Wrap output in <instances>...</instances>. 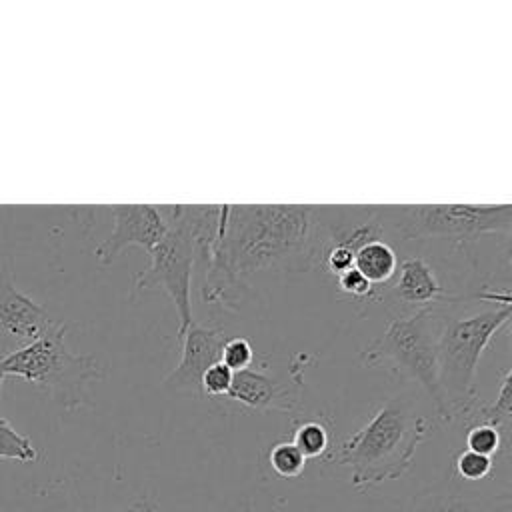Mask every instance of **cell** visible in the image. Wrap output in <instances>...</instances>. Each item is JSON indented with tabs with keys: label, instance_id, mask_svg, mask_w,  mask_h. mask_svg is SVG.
Instances as JSON below:
<instances>
[{
	"label": "cell",
	"instance_id": "cell-1",
	"mask_svg": "<svg viewBox=\"0 0 512 512\" xmlns=\"http://www.w3.org/2000/svg\"><path fill=\"white\" fill-rule=\"evenodd\" d=\"M184 222L202 266V300L228 308L256 272L316 266L330 238L316 206L300 204L186 206Z\"/></svg>",
	"mask_w": 512,
	"mask_h": 512
},
{
	"label": "cell",
	"instance_id": "cell-2",
	"mask_svg": "<svg viewBox=\"0 0 512 512\" xmlns=\"http://www.w3.org/2000/svg\"><path fill=\"white\" fill-rule=\"evenodd\" d=\"M432 428V420L418 412L408 394H394L356 434L334 446L324 462L348 468L350 484L360 492L370 490L402 478Z\"/></svg>",
	"mask_w": 512,
	"mask_h": 512
},
{
	"label": "cell",
	"instance_id": "cell-3",
	"mask_svg": "<svg viewBox=\"0 0 512 512\" xmlns=\"http://www.w3.org/2000/svg\"><path fill=\"white\" fill-rule=\"evenodd\" d=\"M512 304L464 318L444 314L438 340V386L442 396L440 422L466 420L480 396L474 388L476 368L494 336L510 324Z\"/></svg>",
	"mask_w": 512,
	"mask_h": 512
},
{
	"label": "cell",
	"instance_id": "cell-4",
	"mask_svg": "<svg viewBox=\"0 0 512 512\" xmlns=\"http://www.w3.org/2000/svg\"><path fill=\"white\" fill-rule=\"evenodd\" d=\"M64 338L66 324L54 322L40 338L6 354L0 370L34 384L66 410L92 406L88 388L104 378V370L94 356L70 352Z\"/></svg>",
	"mask_w": 512,
	"mask_h": 512
},
{
	"label": "cell",
	"instance_id": "cell-5",
	"mask_svg": "<svg viewBox=\"0 0 512 512\" xmlns=\"http://www.w3.org/2000/svg\"><path fill=\"white\" fill-rule=\"evenodd\" d=\"M442 322L444 314L434 306L392 316L382 334L360 352V362L366 368H386L402 380L420 384L432 398L436 416L442 412L438 386V340Z\"/></svg>",
	"mask_w": 512,
	"mask_h": 512
},
{
	"label": "cell",
	"instance_id": "cell-6",
	"mask_svg": "<svg viewBox=\"0 0 512 512\" xmlns=\"http://www.w3.org/2000/svg\"><path fill=\"white\" fill-rule=\"evenodd\" d=\"M372 216L404 240L468 244L486 234H510V204H416L370 206Z\"/></svg>",
	"mask_w": 512,
	"mask_h": 512
},
{
	"label": "cell",
	"instance_id": "cell-7",
	"mask_svg": "<svg viewBox=\"0 0 512 512\" xmlns=\"http://www.w3.org/2000/svg\"><path fill=\"white\" fill-rule=\"evenodd\" d=\"M168 230L166 236L148 252L150 266L134 276V290H164L176 308L180 338L186 328L194 322L192 318V266L194 246L188 226L178 206H158Z\"/></svg>",
	"mask_w": 512,
	"mask_h": 512
},
{
	"label": "cell",
	"instance_id": "cell-8",
	"mask_svg": "<svg viewBox=\"0 0 512 512\" xmlns=\"http://www.w3.org/2000/svg\"><path fill=\"white\" fill-rule=\"evenodd\" d=\"M228 332L222 326H202L192 322L180 336L182 352L174 370L162 380V386L170 392L202 396V376L204 372L220 362L222 348L228 340Z\"/></svg>",
	"mask_w": 512,
	"mask_h": 512
},
{
	"label": "cell",
	"instance_id": "cell-9",
	"mask_svg": "<svg viewBox=\"0 0 512 512\" xmlns=\"http://www.w3.org/2000/svg\"><path fill=\"white\" fill-rule=\"evenodd\" d=\"M110 212L112 230L94 250L102 266H110L128 246H140L150 252L166 236L168 226L154 204H116Z\"/></svg>",
	"mask_w": 512,
	"mask_h": 512
},
{
	"label": "cell",
	"instance_id": "cell-10",
	"mask_svg": "<svg viewBox=\"0 0 512 512\" xmlns=\"http://www.w3.org/2000/svg\"><path fill=\"white\" fill-rule=\"evenodd\" d=\"M386 288V302L390 304V312H394L392 316L432 308L438 302L464 300V296L452 294L438 284L432 266L422 256H406L398 262L396 274Z\"/></svg>",
	"mask_w": 512,
	"mask_h": 512
},
{
	"label": "cell",
	"instance_id": "cell-11",
	"mask_svg": "<svg viewBox=\"0 0 512 512\" xmlns=\"http://www.w3.org/2000/svg\"><path fill=\"white\" fill-rule=\"evenodd\" d=\"M54 320L30 296L22 294L10 278L0 276V334L22 346L40 338Z\"/></svg>",
	"mask_w": 512,
	"mask_h": 512
},
{
	"label": "cell",
	"instance_id": "cell-12",
	"mask_svg": "<svg viewBox=\"0 0 512 512\" xmlns=\"http://www.w3.org/2000/svg\"><path fill=\"white\" fill-rule=\"evenodd\" d=\"M226 398L252 408V410H276L292 412L298 406V394L286 388L280 380L268 376L252 366L234 372Z\"/></svg>",
	"mask_w": 512,
	"mask_h": 512
},
{
	"label": "cell",
	"instance_id": "cell-13",
	"mask_svg": "<svg viewBox=\"0 0 512 512\" xmlns=\"http://www.w3.org/2000/svg\"><path fill=\"white\" fill-rule=\"evenodd\" d=\"M512 496H464L454 490H422L410 498L406 512H510Z\"/></svg>",
	"mask_w": 512,
	"mask_h": 512
},
{
	"label": "cell",
	"instance_id": "cell-14",
	"mask_svg": "<svg viewBox=\"0 0 512 512\" xmlns=\"http://www.w3.org/2000/svg\"><path fill=\"white\" fill-rule=\"evenodd\" d=\"M354 268L376 288H384L396 274L398 256L384 240H370L354 250Z\"/></svg>",
	"mask_w": 512,
	"mask_h": 512
},
{
	"label": "cell",
	"instance_id": "cell-15",
	"mask_svg": "<svg viewBox=\"0 0 512 512\" xmlns=\"http://www.w3.org/2000/svg\"><path fill=\"white\" fill-rule=\"evenodd\" d=\"M500 388L494 402L486 404L478 400L472 408L468 418L464 420L466 428L472 424H490L498 428L510 440V426H512V396H510V370L504 368L500 374Z\"/></svg>",
	"mask_w": 512,
	"mask_h": 512
},
{
	"label": "cell",
	"instance_id": "cell-16",
	"mask_svg": "<svg viewBox=\"0 0 512 512\" xmlns=\"http://www.w3.org/2000/svg\"><path fill=\"white\" fill-rule=\"evenodd\" d=\"M300 454L306 460H314V458H326V454L332 450L330 446V428L324 420L312 418V420H304L294 428L292 440H290Z\"/></svg>",
	"mask_w": 512,
	"mask_h": 512
},
{
	"label": "cell",
	"instance_id": "cell-17",
	"mask_svg": "<svg viewBox=\"0 0 512 512\" xmlns=\"http://www.w3.org/2000/svg\"><path fill=\"white\" fill-rule=\"evenodd\" d=\"M510 446V440L494 426L490 424H472L466 432V450L488 456L494 460V456L504 454Z\"/></svg>",
	"mask_w": 512,
	"mask_h": 512
},
{
	"label": "cell",
	"instance_id": "cell-18",
	"mask_svg": "<svg viewBox=\"0 0 512 512\" xmlns=\"http://www.w3.org/2000/svg\"><path fill=\"white\" fill-rule=\"evenodd\" d=\"M0 458L18 462H34L38 458L30 438L14 430L6 418H0Z\"/></svg>",
	"mask_w": 512,
	"mask_h": 512
},
{
	"label": "cell",
	"instance_id": "cell-19",
	"mask_svg": "<svg viewBox=\"0 0 512 512\" xmlns=\"http://www.w3.org/2000/svg\"><path fill=\"white\" fill-rule=\"evenodd\" d=\"M268 462L272 472L280 478H296L304 472L306 466V458L290 440L276 442L268 452Z\"/></svg>",
	"mask_w": 512,
	"mask_h": 512
},
{
	"label": "cell",
	"instance_id": "cell-20",
	"mask_svg": "<svg viewBox=\"0 0 512 512\" xmlns=\"http://www.w3.org/2000/svg\"><path fill=\"white\" fill-rule=\"evenodd\" d=\"M494 468V460L470 450H462L456 454L454 460V470L462 480L468 482H476V480H484Z\"/></svg>",
	"mask_w": 512,
	"mask_h": 512
},
{
	"label": "cell",
	"instance_id": "cell-21",
	"mask_svg": "<svg viewBox=\"0 0 512 512\" xmlns=\"http://www.w3.org/2000/svg\"><path fill=\"white\" fill-rule=\"evenodd\" d=\"M256 360V354H254V348L250 346V342L246 338H228L224 348H222V356H220V362L224 366H228L232 372H240V370H246L254 364Z\"/></svg>",
	"mask_w": 512,
	"mask_h": 512
},
{
	"label": "cell",
	"instance_id": "cell-22",
	"mask_svg": "<svg viewBox=\"0 0 512 512\" xmlns=\"http://www.w3.org/2000/svg\"><path fill=\"white\" fill-rule=\"evenodd\" d=\"M232 376L234 372L224 366L222 362H216L212 364L204 376H202V382H200V388H202V396H226L228 390H230V384H232Z\"/></svg>",
	"mask_w": 512,
	"mask_h": 512
},
{
	"label": "cell",
	"instance_id": "cell-23",
	"mask_svg": "<svg viewBox=\"0 0 512 512\" xmlns=\"http://www.w3.org/2000/svg\"><path fill=\"white\" fill-rule=\"evenodd\" d=\"M336 286L340 292L352 296V298H368V300H378V292L376 288L356 270L350 268L344 274H340L336 278Z\"/></svg>",
	"mask_w": 512,
	"mask_h": 512
},
{
	"label": "cell",
	"instance_id": "cell-24",
	"mask_svg": "<svg viewBox=\"0 0 512 512\" xmlns=\"http://www.w3.org/2000/svg\"><path fill=\"white\" fill-rule=\"evenodd\" d=\"M156 506L148 500H138L134 502L132 506L128 508H122V510H84V512H152Z\"/></svg>",
	"mask_w": 512,
	"mask_h": 512
},
{
	"label": "cell",
	"instance_id": "cell-25",
	"mask_svg": "<svg viewBox=\"0 0 512 512\" xmlns=\"http://www.w3.org/2000/svg\"><path fill=\"white\" fill-rule=\"evenodd\" d=\"M6 354H8V352H4V350H2V348H0V360H2V358H4V356H6ZM4 378H6V376H4V372H2V370H0V386H2V380H4Z\"/></svg>",
	"mask_w": 512,
	"mask_h": 512
},
{
	"label": "cell",
	"instance_id": "cell-26",
	"mask_svg": "<svg viewBox=\"0 0 512 512\" xmlns=\"http://www.w3.org/2000/svg\"><path fill=\"white\" fill-rule=\"evenodd\" d=\"M152 512H158V508H154V510H152Z\"/></svg>",
	"mask_w": 512,
	"mask_h": 512
}]
</instances>
